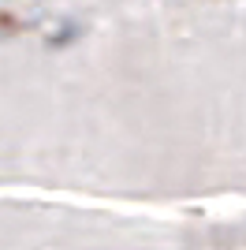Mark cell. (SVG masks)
Masks as SVG:
<instances>
[{"mask_svg": "<svg viewBox=\"0 0 246 250\" xmlns=\"http://www.w3.org/2000/svg\"><path fill=\"white\" fill-rule=\"evenodd\" d=\"M79 38V26H60V30L49 38V49H63V45H71Z\"/></svg>", "mask_w": 246, "mask_h": 250, "instance_id": "cell-1", "label": "cell"}]
</instances>
